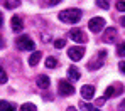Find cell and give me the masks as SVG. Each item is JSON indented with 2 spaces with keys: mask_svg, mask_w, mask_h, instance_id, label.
Returning <instances> with one entry per match:
<instances>
[{
  "mask_svg": "<svg viewBox=\"0 0 125 111\" xmlns=\"http://www.w3.org/2000/svg\"><path fill=\"white\" fill-rule=\"evenodd\" d=\"M36 84H37V88H39V89H47L49 86H51V79H49V76L41 74V76H37Z\"/></svg>",
  "mask_w": 125,
  "mask_h": 111,
  "instance_id": "cell-9",
  "label": "cell"
},
{
  "mask_svg": "<svg viewBox=\"0 0 125 111\" xmlns=\"http://www.w3.org/2000/svg\"><path fill=\"white\" fill-rule=\"evenodd\" d=\"M56 66H58L56 57H54V56H49V57L46 59V67H47V69H54Z\"/></svg>",
  "mask_w": 125,
  "mask_h": 111,
  "instance_id": "cell-17",
  "label": "cell"
},
{
  "mask_svg": "<svg viewBox=\"0 0 125 111\" xmlns=\"http://www.w3.org/2000/svg\"><path fill=\"white\" fill-rule=\"evenodd\" d=\"M118 69H120V72H122V74H125V61H122V62L118 64Z\"/></svg>",
  "mask_w": 125,
  "mask_h": 111,
  "instance_id": "cell-26",
  "label": "cell"
},
{
  "mask_svg": "<svg viewBox=\"0 0 125 111\" xmlns=\"http://www.w3.org/2000/svg\"><path fill=\"white\" fill-rule=\"evenodd\" d=\"M81 10L80 9H66V10H61L59 12V20L64 24H76L81 20Z\"/></svg>",
  "mask_w": 125,
  "mask_h": 111,
  "instance_id": "cell-1",
  "label": "cell"
},
{
  "mask_svg": "<svg viewBox=\"0 0 125 111\" xmlns=\"http://www.w3.org/2000/svg\"><path fill=\"white\" fill-rule=\"evenodd\" d=\"M80 93H81L83 99H93V96H95V86L93 84H84Z\"/></svg>",
  "mask_w": 125,
  "mask_h": 111,
  "instance_id": "cell-8",
  "label": "cell"
},
{
  "mask_svg": "<svg viewBox=\"0 0 125 111\" xmlns=\"http://www.w3.org/2000/svg\"><path fill=\"white\" fill-rule=\"evenodd\" d=\"M2 24H3V17H2V14H0V27H2Z\"/></svg>",
  "mask_w": 125,
  "mask_h": 111,
  "instance_id": "cell-29",
  "label": "cell"
},
{
  "mask_svg": "<svg viewBox=\"0 0 125 111\" xmlns=\"http://www.w3.org/2000/svg\"><path fill=\"white\" fill-rule=\"evenodd\" d=\"M96 5H98L100 9H103V10H108V9H110L108 0H96Z\"/></svg>",
  "mask_w": 125,
  "mask_h": 111,
  "instance_id": "cell-19",
  "label": "cell"
},
{
  "mask_svg": "<svg viewBox=\"0 0 125 111\" xmlns=\"http://www.w3.org/2000/svg\"><path fill=\"white\" fill-rule=\"evenodd\" d=\"M41 2H42L44 7H54V5H58L61 0H41Z\"/></svg>",
  "mask_w": 125,
  "mask_h": 111,
  "instance_id": "cell-21",
  "label": "cell"
},
{
  "mask_svg": "<svg viewBox=\"0 0 125 111\" xmlns=\"http://www.w3.org/2000/svg\"><path fill=\"white\" fill-rule=\"evenodd\" d=\"M80 108L83 111H100L96 106H93V104H90V103H86V101H81V103H80Z\"/></svg>",
  "mask_w": 125,
  "mask_h": 111,
  "instance_id": "cell-16",
  "label": "cell"
},
{
  "mask_svg": "<svg viewBox=\"0 0 125 111\" xmlns=\"http://www.w3.org/2000/svg\"><path fill=\"white\" fill-rule=\"evenodd\" d=\"M117 54H118V56H125V42L117 45Z\"/></svg>",
  "mask_w": 125,
  "mask_h": 111,
  "instance_id": "cell-23",
  "label": "cell"
},
{
  "mask_svg": "<svg viewBox=\"0 0 125 111\" xmlns=\"http://www.w3.org/2000/svg\"><path fill=\"white\" fill-rule=\"evenodd\" d=\"M120 24H122V25H124V27H125V15H124V17H122V19H120Z\"/></svg>",
  "mask_w": 125,
  "mask_h": 111,
  "instance_id": "cell-28",
  "label": "cell"
},
{
  "mask_svg": "<svg viewBox=\"0 0 125 111\" xmlns=\"http://www.w3.org/2000/svg\"><path fill=\"white\" fill-rule=\"evenodd\" d=\"M117 10H120V12H125V0H120V2H117Z\"/></svg>",
  "mask_w": 125,
  "mask_h": 111,
  "instance_id": "cell-25",
  "label": "cell"
},
{
  "mask_svg": "<svg viewBox=\"0 0 125 111\" xmlns=\"http://www.w3.org/2000/svg\"><path fill=\"white\" fill-rule=\"evenodd\" d=\"M69 37H71V41H74V42H84V41H86V35H84L80 29H73V30L69 32Z\"/></svg>",
  "mask_w": 125,
  "mask_h": 111,
  "instance_id": "cell-10",
  "label": "cell"
},
{
  "mask_svg": "<svg viewBox=\"0 0 125 111\" xmlns=\"http://www.w3.org/2000/svg\"><path fill=\"white\" fill-rule=\"evenodd\" d=\"M84 56V47L83 45H73L68 49V57L71 61H81Z\"/></svg>",
  "mask_w": 125,
  "mask_h": 111,
  "instance_id": "cell-5",
  "label": "cell"
},
{
  "mask_svg": "<svg viewBox=\"0 0 125 111\" xmlns=\"http://www.w3.org/2000/svg\"><path fill=\"white\" fill-rule=\"evenodd\" d=\"M117 29L115 27H106L103 30V41L105 42H108V44H113L115 41H117Z\"/></svg>",
  "mask_w": 125,
  "mask_h": 111,
  "instance_id": "cell-7",
  "label": "cell"
},
{
  "mask_svg": "<svg viewBox=\"0 0 125 111\" xmlns=\"http://www.w3.org/2000/svg\"><path fill=\"white\" fill-rule=\"evenodd\" d=\"M0 111H14V104L9 103V101L0 99Z\"/></svg>",
  "mask_w": 125,
  "mask_h": 111,
  "instance_id": "cell-15",
  "label": "cell"
},
{
  "mask_svg": "<svg viewBox=\"0 0 125 111\" xmlns=\"http://www.w3.org/2000/svg\"><path fill=\"white\" fill-rule=\"evenodd\" d=\"M105 57H106V51H98V52L90 59V62H88V69H90V71H96V69H100V67L103 66V62H105Z\"/></svg>",
  "mask_w": 125,
  "mask_h": 111,
  "instance_id": "cell-2",
  "label": "cell"
},
{
  "mask_svg": "<svg viewBox=\"0 0 125 111\" xmlns=\"http://www.w3.org/2000/svg\"><path fill=\"white\" fill-rule=\"evenodd\" d=\"M2 45H3V42H2V39H0V47H2Z\"/></svg>",
  "mask_w": 125,
  "mask_h": 111,
  "instance_id": "cell-31",
  "label": "cell"
},
{
  "mask_svg": "<svg viewBox=\"0 0 125 111\" xmlns=\"http://www.w3.org/2000/svg\"><path fill=\"white\" fill-rule=\"evenodd\" d=\"M120 110H122V111H125V99L122 101V103H120Z\"/></svg>",
  "mask_w": 125,
  "mask_h": 111,
  "instance_id": "cell-27",
  "label": "cell"
},
{
  "mask_svg": "<svg viewBox=\"0 0 125 111\" xmlns=\"http://www.w3.org/2000/svg\"><path fill=\"white\" fill-rule=\"evenodd\" d=\"M10 24H12V30H14V32H21L22 30V25H24V24H22V19L19 15H14L12 20H10Z\"/></svg>",
  "mask_w": 125,
  "mask_h": 111,
  "instance_id": "cell-11",
  "label": "cell"
},
{
  "mask_svg": "<svg viewBox=\"0 0 125 111\" xmlns=\"http://www.w3.org/2000/svg\"><path fill=\"white\" fill-rule=\"evenodd\" d=\"M41 57H42V52H39V51L32 52V54L29 56V64H31L32 67L37 66V64H39V61H41Z\"/></svg>",
  "mask_w": 125,
  "mask_h": 111,
  "instance_id": "cell-13",
  "label": "cell"
},
{
  "mask_svg": "<svg viewBox=\"0 0 125 111\" xmlns=\"http://www.w3.org/2000/svg\"><path fill=\"white\" fill-rule=\"evenodd\" d=\"M113 93H115V88H113V86H110V88H106V91H105V99H108V98H112V96H113Z\"/></svg>",
  "mask_w": 125,
  "mask_h": 111,
  "instance_id": "cell-24",
  "label": "cell"
},
{
  "mask_svg": "<svg viewBox=\"0 0 125 111\" xmlns=\"http://www.w3.org/2000/svg\"><path fill=\"white\" fill-rule=\"evenodd\" d=\"M103 27H105V19L103 17H93V19H90V22H88V29H90L93 34L102 32Z\"/></svg>",
  "mask_w": 125,
  "mask_h": 111,
  "instance_id": "cell-4",
  "label": "cell"
},
{
  "mask_svg": "<svg viewBox=\"0 0 125 111\" xmlns=\"http://www.w3.org/2000/svg\"><path fill=\"white\" fill-rule=\"evenodd\" d=\"M68 77H69L71 81H78V79L81 77V72L78 71V67L71 66V67H68Z\"/></svg>",
  "mask_w": 125,
  "mask_h": 111,
  "instance_id": "cell-12",
  "label": "cell"
},
{
  "mask_svg": "<svg viewBox=\"0 0 125 111\" xmlns=\"http://www.w3.org/2000/svg\"><path fill=\"white\" fill-rule=\"evenodd\" d=\"M64 45H66V41H64V39H56V41H54V47H56V49H62Z\"/></svg>",
  "mask_w": 125,
  "mask_h": 111,
  "instance_id": "cell-22",
  "label": "cell"
},
{
  "mask_svg": "<svg viewBox=\"0 0 125 111\" xmlns=\"http://www.w3.org/2000/svg\"><path fill=\"white\" fill-rule=\"evenodd\" d=\"M7 79H9V76H7L5 69H3V67H0V84H5V83H7Z\"/></svg>",
  "mask_w": 125,
  "mask_h": 111,
  "instance_id": "cell-20",
  "label": "cell"
},
{
  "mask_svg": "<svg viewBox=\"0 0 125 111\" xmlns=\"http://www.w3.org/2000/svg\"><path fill=\"white\" fill-rule=\"evenodd\" d=\"M15 45H17V49H21V51H32V49L36 47V42H34L29 35H21V37L15 39Z\"/></svg>",
  "mask_w": 125,
  "mask_h": 111,
  "instance_id": "cell-3",
  "label": "cell"
},
{
  "mask_svg": "<svg viewBox=\"0 0 125 111\" xmlns=\"http://www.w3.org/2000/svg\"><path fill=\"white\" fill-rule=\"evenodd\" d=\"M21 111H37V106L32 103H24L21 106Z\"/></svg>",
  "mask_w": 125,
  "mask_h": 111,
  "instance_id": "cell-18",
  "label": "cell"
},
{
  "mask_svg": "<svg viewBox=\"0 0 125 111\" xmlns=\"http://www.w3.org/2000/svg\"><path fill=\"white\" fill-rule=\"evenodd\" d=\"M58 91L61 96H71V94H74V86L71 83H68L66 79H61L58 84Z\"/></svg>",
  "mask_w": 125,
  "mask_h": 111,
  "instance_id": "cell-6",
  "label": "cell"
},
{
  "mask_svg": "<svg viewBox=\"0 0 125 111\" xmlns=\"http://www.w3.org/2000/svg\"><path fill=\"white\" fill-rule=\"evenodd\" d=\"M5 9H17L21 5V0H2Z\"/></svg>",
  "mask_w": 125,
  "mask_h": 111,
  "instance_id": "cell-14",
  "label": "cell"
},
{
  "mask_svg": "<svg viewBox=\"0 0 125 111\" xmlns=\"http://www.w3.org/2000/svg\"><path fill=\"white\" fill-rule=\"evenodd\" d=\"M68 111H76V108H73V106H71V108H68Z\"/></svg>",
  "mask_w": 125,
  "mask_h": 111,
  "instance_id": "cell-30",
  "label": "cell"
}]
</instances>
